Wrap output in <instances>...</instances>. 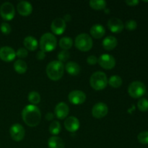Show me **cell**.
Masks as SVG:
<instances>
[{"mask_svg":"<svg viewBox=\"0 0 148 148\" xmlns=\"http://www.w3.org/2000/svg\"><path fill=\"white\" fill-rule=\"evenodd\" d=\"M137 140L141 144H148V131H143L140 132L137 136Z\"/></svg>","mask_w":148,"mask_h":148,"instance_id":"obj_30","label":"cell"},{"mask_svg":"<svg viewBox=\"0 0 148 148\" xmlns=\"http://www.w3.org/2000/svg\"><path fill=\"white\" fill-rule=\"evenodd\" d=\"M57 57L59 62H61L62 63V62H66V61H67L69 59V57H70V53H69V52L68 51L63 50L58 53Z\"/></svg>","mask_w":148,"mask_h":148,"instance_id":"obj_31","label":"cell"},{"mask_svg":"<svg viewBox=\"0 0 148 148\" xmlns=\"http://www.w3.org/2000/svg\"><path fill=\"white\" fill-rule=\"evenodd\" d=\"M27 55H28V52H27V49H25V48H20L16 52V56L20 59L27 57Z\"/></svg>","mask_w":148,"mask_h":148,"instance_id":"obj_34","label":"cell"},{"mask_svg":"<svg viewBox=\"0 0 148 148\" xmlns=\"http://www.w3.org/2000/svg\"><path fill=\"white\" fill-rule=\"evenodd\" d=\"M108 112V108L104 103L100 102L95 104L92 107V115L96 119H101L106 116Z\"/></svg>","mask_w":148,"mask_h":148,"instance_id":"obj_11","label":"cell"},{"mask_svg":"<svg viewBox=\"0 0 148 148\" xmlns=\"http://www.w3.org/2000/svg\"><path fill=\"white\" fill-rule=\"evenodd\" d=\"M66 72L72 76H76L80 72V66L77 62H69L65 66Z\"/></svg>","mask_w":148,"mask_h":148,"instance_id":"obj_21","label":"cell"},{"mask_svg":"<svg viewBox=\"0 0 148 148\" xmlns=\"http://www.w3.org/2000/svg\"><path fill=\"white\" fill-rule=\"evenodd\" d=\"M53 117H54V114H52V113L49 112L46 114V119L48 120V121H51V120H53Z\"/></svg>","mask_w":148,"mask_h":148,"instance_id":"obj_38","label":"cell"},{"mask_svg":"<svg viewBox=\"0 0 148 148\" xmlns=\"http://www.w3.org/2000/svg\"><path fill=\"white\" fill-rule=\"evenodd\" d=\"M90 84L94 90H103L108 84V78L106 75L103 72H94L90 78Z\"/></svg>","mask_w":148,"mask_h":148,"instance_id":"obj_3","label":"cell"},{"mask_svg":"<svg viewBox=\"0 0 148 148\" xmlns=\"http://www.w3.org/2000/svg\"><path fill=\"white\" fill-rule=\"evenodd\" d=\"M22 118L27 126L35 127L40 123L41 113L40 109L35 105L26 106L22 111Z\"/></svg>","mask_w":148,"mask_h":148,"instance_id":"obj_1","label":"cell"},{"mask_svg":"<svg viewBox=\"0 0 148 148\" xmlns=\"http://www.w3.org/2000/svg\"><path fill=\"white\" fill-rule=\"evenodd\" d=\"M68 99L71 103L74 105H80L86 100V95L82 90H73L68 95Z\"/></svg>","mask_w":148,"mask_h":148,"instance_id":"obj_10","label":"cell"},{"mask_svg":"<svg viewBox=\"0 0 148 148\" xmlns=\"http://www.w3.org/2000/svg\"><path fill=\"white\" fill-rule=\"evenodd\" d=\"M51 29L55 35H62L66 29V22L61 17L55 18L51 25Z\"/></svg>","mask_w":148,"mask_h":148,"instance_id":"obj_12","label":"cell"},{"mask_svg":"<svg viewBox=\"0 0 148 148\" xmlns=\"http://www.w3.org/2000/svg\"><path fill=\"white\" fill-rule=\"evenodd\" d=\"M108 82L112 88H118L122 85V79L119 75H113L109 78Z\"/></svg>","mask_w":148,"mask_h":148,"instance_id":"obj_26","label":"cell"},{"mask_svg":"<svg viewBox=\"0 0 148 148\" xmlns=\"http://www.w3.org/2000/svg\"><path fill=\"white\" fill-rule=\"evenodd\" d=\"M90 7L94 10H103L106 7V1L104 0H90L89 1Z\"/></svg>","mask_w":148,"mask_h":148,"instance_id":"obj_24","label":"cell"},{"mask_svg":"<svg viewBox=\"0 0 148 148\" xmlns=\"http://www.w3.org/2000/svg\"><path fill=\"white\" fill-rule=\"evenodd\" d=\"M48 146L49 148H64V143L60 137L53 136L49 139Z\"/></svg>","mask_w":148,"mask_h":148,"instance_id":"obj_22","label":"cell"},{"mask_svg":"<svg viewBox=\"0 0 148 148\" xmlns=\"http://www.w3.org/2000/svg\"><path fill=\"white\" fill-rule=\"evenodd\" d=\"M49 132L53 135H58L60 133L62 128H61V124L59 121H53L51 123L49 126Z\"/></svg>","mask_w":148,"mask_h":148,"instance_id":"obj_27","label":"cell"},{"mask_svg":"<svg viewBox=\"0 0 148 148\" xmlns=\"http://www.w3.org/2000/svg\"><path fill=\"white\" fill-rule=\"evenodd\" d=\"M90 33L91 36L95 38H101L106 33L105 27L101 24H95L91 27Z\"/></svg>","mask_w":148,"mask_h":148,"instance_id":"obj_18","label":"cell"},{"mask_svg":"<svg viewBox=\"0 0 148 148\" xmlns=\"http://www.w3.org/2000/svg\"><path fill=\"white\" fill-rule=\"evenodd\" d=\"M70 15H69V14H66V15H65L64 16V18H63L64 19V21L65 22H66V21H67V20H68V21H69V20H70Z\"/></svg>","mask_w":148,"mask_h":148,"instance_id":"obj_39","label":"cell"},{"mask_svg":"<svg viewBox=\"0 0 148 148\" xmlns=\"http://www.w3.org/2000/svg\"><path fill=\"white\" fill-rule=\"evenodd\" d=\"M14 69L19 74H23L27 71V64L23 59H17L14 63Z\"/></svg>","mask_w":148,"mask_h":148,"instance_id":"obj_23","label":"cell"},{"mask_svg":"<svg viewBox=\"0 0 148 148\" xmlns=\"http://www.w3.org/2000/svg\"><path fill=\"white\" fill-rule=\"evenodd\" d=\"M27 99L30 103H32L33 105H36V104L40 103V95L36 91H31L30 92H29L28 95H27Z\"/></svg>","mask_w":148,"mask_h":148,"instance_id":"obj_28","label":"cell"},{"mask_svg":"<svg viewBox=\"0 0 148 148\" xmlns=\"http://www.w3.org/2000/svg\"><path fill=\"white\" fill-rule=\"evenodd\" d=\"M147 148H148V147H147Z\"/></svg>","mask_w":148,"mask_h":148,"instance_id":"obj_40","label":"cell"},{"mask_svg":"<svg viewBox=\"0 0 148 148\" xmlns=\"http://www.w3.org/2000/svg\"><path fill=\"white\" fill-rule=\"evenodd\" d=\"M140 1L138 0H127L125 1V3L129 6H131V7H134V6L137 5L139 4Z\"/></svg>","mask_w":148,"mask_h":148,"instance_id":"obj_37","label":"cell"},{"mask_svg":"<svg viewBox=\"0 0 148 148\" xmlns=\"http://www.w3.org/2000/svg\"><path fill=\"white\" fill-rule=\"evenodd\" d=\"M73 45V40L69 37H63L59 40V46L64 50H68L71 49Z\"/></svg>","mask_w":148,"mask_h":148,"instance_id":"obj_25","label":"cell"},{"mask_svg":"<svg viewBox=\"0 0 148 148\" xmlns=\"http://www.w3.org/2000/svg\"><path fill=\"white\" fill-rule=\"evenodd\" d=\"M64 127L69 132H75L79 128V119L75 116H69L65 120Z\"/></svg>","mask_w":148,"mask_h":148,"instance_id":"obj_16","label":"cell"},{"mask_svg":"<svg viewBox=\"0 0 148 148\" xmlns=\"http://www.w3.org/2000/svg\"><path fill=\"white\" fill-rule=\"evenodd\" d=\"M87 62L90 65H95V64H97L98 62V59L94 55H91V56H89L87 59Z\"/></svg>","mask_w":148,"mask_h":148,"instance_id":"obj_35","label":"cell"},{"mask_svg":"<svg viewBox=\"0 0 148 148\" xmlns=\"http://www.w3.org/2000/svg\"><path fill=\"white\" fill-rule=\"evenodd\" d=\"M46 74L49 79L56 81L62 77L64 72V66L59 61H52L46 66Z\"/></svg>","mask_w":148,"mask_h":148,"instance_id":"obj_2","label":"cell"},{"mask_svg":"<svg viewBox=\"0 0 148 148\" xmlns=\"http://www.w3.org/2000/svg\"><path fill=\"white\" fill-rule=\"evenodd\" d=\"M98 62L101 67L105 69H111L115 66L116 59L110 54H103L98 58Z\"/></svg>","mask_w":148,"mask_h":148,"instance_id":"obj_9","label":"cell"},{"mask_svg":"<svg viewBox=\"0 0 148 148\" xmlns=\"http://www.w3.org/2000/svg\"><path fill=\"white\" fill-rule=\"evenodd\" d=\"M0 29H1V33L4 35H9L11 33L12 30V27L10 25L8 24L7 23H5V22L1 23V26H0Z\"/></svg>","mask_w":148,"mask_h":148,"instance_id":"obj_32","label":"cell"},{"mask_svg":"<svg viewBox=\"0 0 148 148\" xmlns=\"http://www.w3.org/2000/svg\"><path fill=\"white\" fill-rule=\"evenodd\" d=\"M69 113V108L64 102H60L56 106L54 109V114L59 119L66 118Z\"/></svg>","mask_w":148,"mask_h":148,"instance_id":"obj_15","label":"cell"},{"mask_svg":"<svg viewBox=\"0 0 148 148\" xmlns=\"http://www.w3.org/2000/svg\"><path fill=\"white\" fill-rule=\"evenodd\" d=\"M146 86L140 81H134L132 82L128 88L129 95L133 98H140L145 94Z\"/></svg>","mask_w":148,"mask_h":148,"instance_id":"obj_6","label":"cell"},{"mask_svg":"<svg viewBox=\"0 0 148 148\" xmlns=\"http://www.w3.org/2000/svg\"><path fill=\"white\" fill-rule=\"evenodd\" d=\"M0 14L5 20H12L15 15V10L10 2H4L0 7Z\"/></svg>","mask_w":148,"mask_h":148,"instance_id":"obj_7","label":"cell"},{"mask_svg":"<svg viewBox=\"0 0 148 148\" xmlns=\"http://www.w3.org/2000/svg\"><path fill=\"white\" fill-rule=\"evenodd\" d=\"M57 44L56 38L53 33H46L41 36L40 40V48L41 51L46 52L54 50Z\"/></svg>","mask_w":148,"mask_h":148,"instance_id":"obj_4","label":"cell"},{"mask_svg":"<svg viewBox=\"0 0 148 148\" xmlns=\"http://www.w3.org/2000/svg\"><path fill=\"white\" fill-rule=\"evenodd\" d=\"M137 108L142 112L148 111V99L146 98H141L137 102Z\"/></svg>","mask_w":148,"mask_h":148,"instance_id":"obj_29","label":"cell"},{"mask_svg":"<svg viewBox=\"0 0 148 148\" xmlns=\"http://www.w3.org/2000/svg\"><path fill=\"white\" fill-rule=\"evenodd\" d=\"M125 27L126 29H127L128 30H134L137 27V23L135 20H130L126 22L125 23Z\"/></svg>","mask_w":148,"mask_h":148,"instance_id":"obj_33","label":"cell"},{"mask_svg":"<svg viewBox=\"0 0 148 148\" xmlns=\"http://www.w3.org/2000/svg\"><path fill=\"white\" fill-rule=\"evenodd\" d=\"M10 134L13 140L16 142H20L24 139L25 131L21 124H14L10 127Z\"/></svg>","mask_w":148,"mask_h":148,"instance_id":"obj_8","label":"cell"},{"mask_svg":"<svg viewBox=\"0 0 148 148\" xmlns=\"http://www.w3.org/2000/svg\"><path fill=\"white\" fill-rule=\"evenodd\" d=\"M117 44H118V40H117L116 38L112 36H107L106 38H104V40L102 42L103 47L106 50L108 51H111L115 49L116 47Z\"/></svg>","mask_w":148,"mask_h":148,"instance_id":"obj_19","label":"cell"},{"mask_svg":"<svg viewBox=\"0 0 148 148\" xmlns=\"http://www.w3.org/2000/svg\"><path fill=\"white\" fill-rule=\"evenodd\" d=\"M24 46L27 50L30 51H35L37 49L38 46V42L36 40V38H35L33 36H27V37L25 38L24 41Z\"/></svg>","mask_w":148,"mask_h":148,"instance_id":"obj_20","label":"cell"},{"mask_svg":"<svg viewBox=\"0 0 148 148\" xmlns=\"http://www.w3.org/2000/svg\"><path fill=\"white\" fill-rule=\"evenodd\" d=\"M17 10L21 15L27 16L33 12V6L29 1H21L17 4Z\"/></svg>","mask_w":148,"mask_h":148,"instance_id":"obj_17","label":"cell"},{"mask_svg":"<svg viewBox=\"0 0 148 148\" xmlns=\"http://www.w3.org/2000/svg\"><path fill=\"white\" fill-rule=\"evenodd\" d=\"M108 27L111 32L115 33H121L124 30V25L122 20L117 17H111L108 21Z\"/></svg>","mask_w":148,"mask_h":148,"instance_id":"obj_14","label":"cell"},{"mask_svg":"<svg viewBox=\"0 0 148 148\" xmlns=\"http://www.w3.org/2000/svg\"><path fill=\"white\" fill-rule=\"evenodd\" d=\"M75 46L81 51H88L92 47V40L91 36L87 33H80L75 40Z\"/></svg>","mask_w":148,"mask_h":148,"instance_id":"obj_5","label":"cell"},{"mask_svg":"<svg viewBox=\"0 0 148 148\" xmlns=\"http://www.w3.org/2000/svg\"><path fill=\"white\" fill-rule=\"evenodd\" d=\"M16 56V52L10 46H3L0 48V59L4 62H12Z\"/></svg>","mask_w":148,"mask_h":148,"instance_id":"obj_13","label":"cell"},{"mask_svg":"<svg viewBox=\"0 0 148 148\" xmlns=\"http://www.w3.org/2000/svg\"><path fill=\"white\" fill-rule=\"evenodd\" d=\"M46 57V53L43 51H39L37 53H36V58H37L38 60H42L44 58Z\"/></svg>","mask_w":148,"mask_h":148,"instance_id":"obj_36","label":"cell"}]
</instances>
